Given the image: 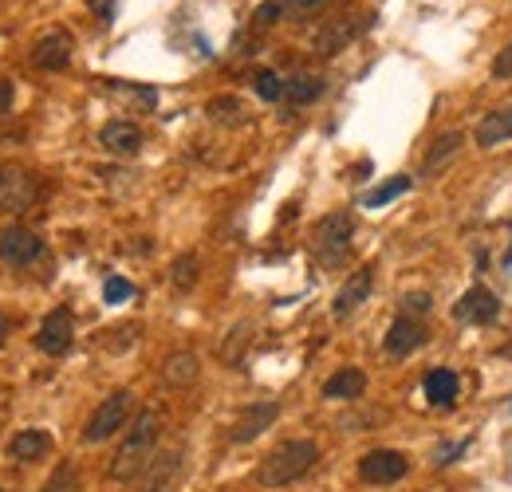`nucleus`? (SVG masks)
<instances>
[{"instance_id": "1", "label": "nucleus", "mask_w": 512, "mask_h": 492, "mask_svg": "<svg viewBox=\"0 0 512 492\" xmlns=\"http://www.w3.org/2000/svg\"><path fill=\"white\" fill-rule=\"evenodd\" d=\"M320 461V445L308 441V437H296V441H284L276 445L260 465H256V485L264 489H284V485H296L300 477H308Z\"/></svg>"}, {"instance_id": "2", "label": "nucleus", "mask_w": 512, "mask_h": 492, "mask_svg": "<svg viewBox=\"0 0 512 492\" xmlns=\"http://www.w3.org/2000/svg\"><path fill=\"white\" fill-rule=\"evenodd\" d=\"M158 437H162V414H158V410H142L138 422L130 426L127 441L119 445L115 461H111V481H130V477H138V473L150 465Z\"/></svg>"}, {"instance_id": "3", "label": "nucleus", "mask_w": 512, "mask_h": 492, "mask_svg": "<svg viewBox=\"0 0 512 492\" xmlns=\"http://www.w3.org/2000/svg\"><path fill=\"white\" fill-rule=\"evenodd\" d=\"M351 241H355V217L351 213H327L312 229V252L323 268H339L351 256Z\"/></svg>"}, {"instance_id": "4", "label": "nucleus", "mask_w": 512, "mask_h": 492, "mask_svg": "<svg viewBox=\"0 0 512 492\" xmlns=\"http://www.w3.org/2000/svg\"><path fill=\"white\" fill-rule=\"evenodd\" d=\"M130 402H134L130 390H115L111 398H103V402L95 406V414L87 418V426H83V441H87V445H103L107 437H115V433L127 426Z\"/></svg>"}, {"instance_id": "5", "label": "nucleus", "mask_w": 512, "mask_h": 492, "mask_svg": "<svg viewBox=\"0 0 512 492\" xmlns=\"http://www.w3.org/2000/svg\"><path fill=\"white\" fill-rule=\"evenodd\" d=\"M371 28V16H343V20H327L320 32H316V56H323V60H331V56H339L347 44H355L363 32Z\"/></svg>"}, {"instance_id": "6", "label": "nucleus", "mask_w": 512, "mask_h": 492, "mask_svg": "<svg viewBox=\"0 0 512 492\" xmlns=\"http://www.w3.org/2000/svg\"><path fill=\"white\" fill-rule=\"evenodd\" d=\"M40 256H44V241L32 229H24V225H4L0 229V260L8 268H28Z\"/></svg>"}, {"instance_id": "7", "label": "nucleus", "mask_w": 512, "mask_h": 492, "mask_svg": "<svg viewBox=\"0 0 512 492\" xmlns=\"http://www.w3.org/2000/svg\"><path fill=\"white\" fill-rule=\"evenodd\" d=\"M406 473H410V461L398 449H371L367 457H359V477L367 485H394Z\"/></svg>"}, {"instance_id": "8", "label": "nucleus", "mask_w": 512, "mask_h": 492, "mask_svg": "<svg viewBox=\"0 0 512 492\" xmlns=\"http://www.w3.org/2000/svg\"><path fill=\"white\" fill-rule=\"evenodd\" d=\"M335 0H264L256 8L253 28H272L280 20H308V16H320L323 8H331Z\"/></svg>"}, {"instance_id": "9", "label": "nucleus", "mask_w": 512, "mask_h": 492, "mask_svg": "<svg viewBox=\"0 0 512 492\" xmlns=\"http://www.w3.org/2000/svg\"><path fill=\"white\" fill-rule=\"evenodd\" d=\"M501 315V300H497V292H489V288H469L457 304H453V319L457 323H469V327H485V323H493Z\"/></svg>"}, {"instance_id": "10", "label": "nucleus", "mask_w": 512, "mask_h": 492, "mask_svg": "<svg viewBox=\"0 0 512 492\" xmlns=\"http://www.w3.org/2000/svg\"><path fill=\"white\" fill-rule=\"evenodd\" d=\"M71 52H75V40L67 36L64 28H52V32H44L32 44V63L40 71H64L67 63H71Z\"/></svg>"}, {"instance_id": "11", "label": "nucleus", "mask_w": 512, "mask_h": 492, "mask_svg": "<svg viewBox=\"0 0 512 492\" xmlns=\"http://www.w3.org/2000/svg\"><path fill=\"white\" fill-rule=\"evenodd\" d=\"M71 335H75V319H71V311L56 308L52 315H44V323H40V331H36V347H40L44 355H67Z\"/></svg>"}, {"instance_id": "12", "label": "nucleus", "mask_w": 512, "mask_h": 492, "mask_svg": "<svg viewBox=\"0 0 512 492\" xmlns=\"http://www.w3.org/2000/svg\"><path fill=\"white\" fill-rule=\"evenodd\" d=\"M36 193H40V185L24 170H0V209L4 213H24L36 201Z\"/></svg>"}, {"instance_id": "13", "label": "nucleus", "mask_w": 512, "mask_h": 492, "mask_svg": "<svg viewBox=\"0 0 512 492\" xmlns=\"http://www.w3.org/2000/svg\"><path fill=\"white\" fill-rule=\"evenodd\" d=\"M276 418H280V406H276V402H253V406H245V410L237 414V422H233L229 437H233L237 445H249V441H256Z\"/></svg>"}, {"instance_id": "14", "label": "nucleus", "mask_w": 512, "mask_h": 492, "mask_svg": "<svg viewBox=\"0 0 512 492\" xmlns=\"http://www.w3.org/2000/svg\"><path fill=\"white\" fill-rule=\"evenodd\" d=\"M371 288H375V268L367 264V268H359L343 288H339V296H335V304H331V315L335 319H347V315H355V311L367 304V296H371Z\"/></svg>"}, {"instance_id": "15", "label": "nucleus", "mask_w": 512, "mask_h": 492, "mask_svg": "<svg viewBox=\"0 0 512 492\" xmlns=\"http://www.w3.org/2000/svg\"><path fill=\"white\" fill-rule=\"evenodd\" d=\"M430 335H426V323L422 319H410V315H398L394 323H390V331H386L383 347L386 355H410V351H418L422 343H426Z\"/></svg>"}, {"instance_id": "16", "label": "nucleus", "mask_w": 512, "mask_h": 492, "mask_svg": "<svg viewBox=\"0 0 512 492\" xmlns=\"http://www.w3.org/2000/svg\"><path fill=\"white\" fill-rule=\"evenodd\" d=\"M363 390H367V374L359 367L335 370L323 382V398H331V402H355V398H363Z\"/></svg>"}, {"instance_id": "17", "label": "nucleus", "mask_w": 512, "mask_h": 492, "mask_svg": "<svg viewBox=\"0 0 512 492\" xmlns=\"http://www.w3.org/2000/svg\"><path fill=\"white\" fill-rule=\"evenodd\" d=\"M473 138H477V146H485V150H493V146H505V142H512V107L489 111V115L477 123Z\"/></svg>"}, {"instance_id": "18", "label": "nucleus", "mask_w": 512, "mask_h": 492, "mask_svg": "<svg viewBox=\"0 0 512 492\" xmlns=\"http://www.w3.org/2000/svg\"><path fill=\"white\" fill-rule=\"evenodd\" d=\"M99 142L111 150V154H138L142 150V130L127 119H115L99 130Z\"/></svg>"}, {"instance_id": "19", "label": "nucleus", "mask_w": 512, "mask_h": 492, "mask_svg": "<svg viewBox=\"0 0 512 492\" xmlns=\"http://www.w3.org/2000/svg\"><path fill=\"white\" fill-rule=\"evenodd\" d=\"M52 453V433L44 430H20L8 441V457L12 461H40Z\"/></svg>"}, {"instance_id": "20", "label": "nucleus", "mask_w": 512, "mask_h": 492, "mask_svg": "<svg viewBox=\"0 0 512 492\" xmlns=\"http://www.w3.org/2000/svg\"><path fill=\"white\" fill-rule=\"evenodd\" d=\"M461 142H465V138H461V130H446V134H442V138H438V142L430 146V154H426V162H422V174H426V178L442 174L449 162L457 158Z\"/></svg>"}, {"instance_id": "21", "label": "nucleus", "mask_w": 512, "mask_h": 492, "mask_svg": "<svg viewBox=\"0 0 512 492\" xmlns=\"http://www.w3.org/2000/svg\"><path fill=\"white\" fill-rule=\"evenodd\" d=\"M457 374L449 367H438V370H430L426 374V382H422V390H426V402L430 406H449L453 398H457Z\"/></svg>"}, {"instance_id": "22", "label": "nucleus", "mask_w": 512, "mask_h": 492, "mask_svg": "<svg viewBox=\"0 0 512 492\" xmlns=\"http://www.w3.org/2000/svg\"><path fill=\"white\" fill-rule=\"evenodd\" d=\"M323 91H327V79H320V75H292L288 87H284V99H292V103H316Z\"/></svg>"}, {"instance_id": "23", "label": "nucleus", "mask_w": 512, "mask_h": 492, "mask_svg": "<svg viewBox=\"0 0 512 492\" xmlns=\"http://www.w3.org/2000/svg\"><path fill=\"white\" fill-rule=\"evenodd\" d=\"M410 185H414V178H406V174L390 178V182H383L379 189H371V193L363 197V209H383V205H390L394 197H402V193H406Z\"/></svg>"}, {"instance_id": "24", "label": "nucleus", "mask_w": 512, "mask_h": 492, "mask_svg": "<svg viewBox=\"0 0 512 492\" xmlns=\"http://www.w3.org/2000/svg\"><path fill=\"white\" fill-rule=\"evenodd\" d=\"M197 268H201L197 252H182V256L174 260V268H170V280H174V288H178V292H190L193 284H197Z\"/></svg>"}, {"instance_id": "25", "label": "nucleus", "mask_w": 512, "mask_h": 492, "mask_svg": "<svg viewBox=\"0 0 512 492\" xmlns=\"http://www.w3.org/2000/svg\"><path fill=\"white\" fill-rule=\"evenodd\" d=\"M253 87H256V95H260L264 103H280L288 83H284L276 71H268V67H264V71H256V75H253Z\"/></svg>"}, {"instance_id": "26", "label": "nucleus", "mask_w": 512, "mask_h": 492, "mask_svg": "<svg viewBox=\"0 0 512 492\" xmlns=\"http://www.w3.org/2000/svg\"><path fill=\"white\" fill-rule=\"evenodd\" d=\"M166 378L178 382V386L193 382V378H197V359L186 355V351H182V355H170V359H166Z\"/></svg>"}, {"instance_id": "27", "label": "nucleus", "mask_w": 512, "mask_h": 492, "mask_svg": "<svg viewBox=\"0 0 512 492\" xmlns=\"http://www.w3.org/2000/svg\"><path fill=\"white\" fill-rule=\"evenodd\" d=\"M205 111H209L213 119H221V123H241L245 103H241V99H233V95H221V99H213Z\"/></svg>"}, {"instance_id": "28", "label": "nucleus", "mask_w": 512, "mask_h": 492, "mask_svg": "<svg viewBox=\"0 0 512 492\" xmlns=\"http://www.w3.org/2000/svg\"><path fill=\"white\" fill-rule=\"evenodd\" d=\"M40 492H79V469H75V465H60V469L52 473V481Z\"/></svg>"}, {"instance_id": "29", "label": "nucleus", "mask_w": 512, "mask_h": 492, "mask_svg": "<svg viewBox=\"0 0 512 492\" xmlns=\"http://www.w3.org/2000/svg\"><path fill=\"white\" fill-rule=\"evenodd\" d=\"M402 315H410V319H422V315H430L434 311V300H430V292H410V296H402Z\"/></svg>"}, {"instance_id": "30", "label": "nucleus", "mask_w": 512, "mask_h": 492, "mask_svg": "<svg viewBox=\"0 0 512 492\" xmlns=\"http://www.w3.org/2000/svg\"><path fill=\"white\" fill-rule=\"evenodd\" d=\"M134 296V284L130 280H123V276H107V284H103V300L107 304H123V300H130Z\"/></svg>"}, {"instance_id": "31", "label": "nucleus", "mask_w": 512, "mask_h": 492, "mask_svg": "<svg viewBox=\"0 0 512 492\" xmlns=\"http://www.w3.org/2000/svg\"><path fill=\"white\" fill-rule=\"evenodd\" d=\"M493 75H497V79H512V44H505V48L497 52V60H493Z\"/></svg>"}, {"instance_id": "32", "label": "nucleus", "mask_w": 512, "mask_h": 492, "mask_svg": "<svg viewBox=\"0 0 512 492\" xmlns=\"http://www.w3.org/2000/svg\"><path fill=\"white\" fill-rule=\"evenodd\" d=\"M87 8H91L99 20H111V16H115V8H119V0H87Z\"/></svg>"}, {"instance_id": "33", "label": "nucleus", "mask_w": 512, "mask_h": 492, "mask_svg": "<svg viewBox=\"0 0 512 492\" xmlns=\"http://www.w3.org/2000/svg\"><path fill=\"white\" fill-rule=\"evenodd\" d=\"M12 103H16V87H12V79H0V115H8Z\"/></svg>"}, {"instance_id": "34", "label": "nucleus", "mask_w": 512, "mask_h": 492, "mask_svg": "<svg viewBox=\"0 0 512 492\" xmlns=\"http://www.w3.org/2000/svg\"><path fill=\"white\" fill-rule=\"evenodd\" d=\"M461 453H465V441H457V445H446V449L438 453V465H449V461H453V457H461Z\"/></svg>"}, {"instance_id": "35", "label": "nucleus", "mask_w": 512, "mask_h": 492, "mask_svg": "<svg viewBox=\"0 0 512 492\" xmlns=\"http://www.w3.org/2000/svg\"><path fill=\"white\" fill-rule=\"evenodd\" d=\"M8 335H12V323H8V315L0 311V347H4V339H8Z\"/></svg>"}, {"instance_id": "36", "label": "nucleus", "mask_w": 512, "mask_h": 492, "mask_svg": "<svg viewBox=\"0 0 512 492\" xmlns=\"http://www.w3.org/2000/svg\"><path fill=\"white\" fill-rule=\"evenodd\" d=\"M0 492H4V489H0Z\"/></svg>"}]
</instances>
